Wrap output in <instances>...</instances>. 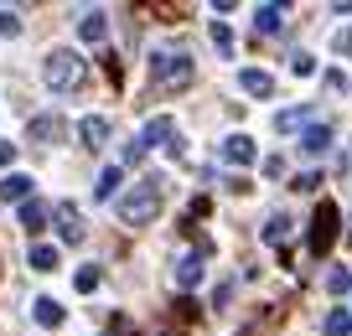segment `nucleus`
I'll return each instance as SVG.
<instances>
[{"label":"nucleus","instance_id":"obj_26","mask_svg":"<svg viewBox=\"0 0 352 336\" xmlns=\"http://www.w3.org/2000/svg\"><path fill=\"white\" fill-rule=\"evenodd\" d=\"M290 67H296L300 78H311V73H316V57H311V52H296V57H290Z\"/></svg>","mask_w":352,"mask_h":336},{"label":"nucleus","instance_id":"obj_13","mask_svg":"<svg viewBox=\"0 0 352 336\" xmlns=\"http://www.w3.org/2000/svg\"><path fill=\"white\" fill-rule=\"evenodd\" d=\"M311 120H316V104H300V109H285V114H280L275 130L290 135V130H300V124H311Z\"/></svg>","mask_w":352,"mask_h":336},{"label":"nucleus","instance_id":"obj_17","mask_svg":"<svg viewBox=\"0 0 352 336\" xmlns=\"http://www.w3.org/2000/svg\"><path fill=\"white\" fill-rule=\"evenodd\" d=\"M254 26H259L264 36L280 32V26H285V5H259V11H254Z\"/></svg>","mask_w":352,"mask_h":336},{"label":"nucleus","instance_id":"obj_4","mask_svg":"<svg viewBox=\"0 0 352 336\" xmlns=\"http://www.w3.org/2000/svg\"><path fill=\"white\" fill-rule=\"evenodd\" d=\"M331 243H337V202H321L316 212H311V254H327Z\"/></svg>","mask_w":352,"mask_h":336},{"label":"nucleus","instance_id":"obj_31","mask_svg":"<svg viewBox=\"0 0 352 336\" xmlns=\"http://www.w3.org/2000/svg\"><path fill=\"white\" fill-rule=\"evenodd\" d=\"M11 161H16V145H11V140H0V166H11Z\"/></svg>","mask_w":352,"mask_h":336},{"label":"nucleus","instance_id":"obj_8","mask_svg":"<svg viewBox=\"0 0 352 336\" xmlns=\"http://www.w3.org/2000/svg\"><path fill=\"white\" fill-rule=\"evenodd\" d=\"M239 88H243V93H254V98H270V93H275V78L259 73V67H243V73H239Z\"/></svg>","mask_w":352,"mask_h":336},{"label":"nucleus","instance_id":"obj_24","mask_svg":"<svg viewBox=\"0 0 352 336\" xmlns=\"http://www.w3.org/2000/svg\"><path fill=\"white\" fill-rule=\"evenodd\" d=\"M327 290H331V295H347V290H352V269H331V274H327Z\"/></svg>","mask_w":352,"mask_h":336},{"label":"nucleus","instance_id":"obj_2","mask_svg":"<svg viewBox=\"0 0 352 336\" xmlns=\"http://www.w3.org/2000/svg\"><path fill=\"white\" fill-rule=\"evenodd\" d=\"M192 78H197V67H192V57L187 52H151V83L155 88H187Z\"/></svg>","mask_w":352,"mask_h":336},{"label":"nucleus","instance_id":"obj_15","mask_svg":"<svg viewBox=\"0 0 352 336\" xmlns=\"http://www.w3.org/2000/svg\"><path fill=\"white\" fill-rule=\"evenodd\" d=\"M78 36H83V42H104V36H109V21H104V11H88L83 21H78Z\"/></svg>","mask_w":352,"mask_h":336},{"label":"nucleus","instance_id":"obj_30","mask_svg":"<svg viewBox=\"0 0 352 336\" xmlns=\"http://www.w3.org/2000/svg\"><path fill=\"white\" fill-rule=\"evenodd\" d=\"M296 186H300V192H316V186H321V176H316V171H306V176H296Z\"/></svg>","mask_w":352,"mask_h":336},{"label":"nucleus","instance_id":"obj_12","mask_svg":"<svg viewBox=\"0 0 352 336\" xmlns=\"http://www.w3.org/2000/svg\"><path fill=\"white\" fill-rule=\"evenodd\" d=\"M197 280H202V254H182V259H176V284L192 290Z\"/></svg>","mask_w":352,"mask_h":336},{"label":"nucleus","instance_id":"obj_19","mask_svg":"<svg viewBox=\"0 0 352 336\" xmlns=\"http://www.w3.org/2000/svg\"><path fill=\"white\" fill-rule=\"evenodd\" d=\"M120 181H124V176H120V166H109V171L99 176V186H94V197H99V202H109V197L120 192Z\"/></svg>","mask_w":352,"mask_h":336},{"label":"nucleus","instance_id":"obj_21","mask_svg":"<svg viewBox=\"0 0 352 336\" xmlns=\"http://www.w3.org/2000/svg\"><path fill=\"white\" fill-rule=\"evenodd\" d=\"M32 269H36V274H52V269H57V249L36 243V249H32Z\"/></svg>","mask_w":352,"mask_h":336},{"label":"nucleus","instance_id":"obj_14","mask_svg":"<svg viewBox=\"0 0 352 336\" xmlns=\"http://www.w3.org/2000/svg\"><path fill=\"white\" fill-rule=\"evenodd\" d=\"M290 233H296V223H290L285 212H275L270 223H264V243H275V249H280V243H290Z\"/></svg>","mask_w":352,"mask_h":336},{"label":"nucleus","instance_id":"obj_7","mask_svg":"<svg viewBox=\"0 0 352 336\" xmlns=\"http://www.w3.org/2000/svg\"><path fill=\"white\" fill-rule=\"evenodd\" d=\"M171 135H176V120H166V114H155L151 124L140 130V145L151 150V145H171Z\"/></svg>","mask_w":352,"mask_h":336},{"label":"nucleus","instance_id":"obj_18","mask_svg":"<svg viewBox=\"0 0 352 336\" xmlns=\"http://www.w3.org/2000/svg\"><path fill=\"white\" fill-rule=\"evenodd\" d=\"M32 315H36V321H42V326H63V305H57L52 295H42V300H32Z\"/></svg>","mask_w":352,"mask_h":336},{"label":"nucleus","instance_id":"obj_10","mask_svg":"<svg viewBox=\"0 0 352 336\" xmlns=\"http://www.w3.org/2000/svg\"><path fill=\"white\" fill-rule=\"evenodd\" d=\"M0 197H6V202H32V176L11 171L6 181H0Z\"/></svg>","mask_w":352,"mask_h":336},{"label":"nucleus","instance_id":"obj_3","mask_svg":"<svg viewBox=\"0 0 352 336\" xmlns=\"http://www.w3.org/2000/svg\"><path fill=\"white\" fill-rule=\"evenodd\" d=\"M155 212H161V181H140L135 192L120 197V223H130V228L151 223Z\"/></svg>","mask_w":352,"mask_h":336},{"label":"nucleus","instance_id":"obj_23","mask_svg":"<svg viewBox=\"0 0 352 336\" xmlns=\"http://www.w3.org/2000/svg\"><path fill=\"white\" fill-rule=\"evenodd\" d=\"M99 280H104V274H99V264H83V269H78V280H73V284H78V290L88 295V290H99Z\"/></svg>","mask_w":352,"mask_h":336},{"label":"nucleus","instance_id":"obj_6","mask_svg":"<svg viewBox=\"0 0 352 336\" xmlns=\"http://www.w3.org/2000/svg\"><path fill=\"white\" fill-rule=\"evenodd\" d=\"M254 140L249 135H228V140H223V161H233V166H254Z\"/></svg>","mask_w":352,"mask_h":336},{"label":"nucleus","instance_id":"obj_5","mask_svg":"<svg viewBox=\"0 0 352 336\" xmlns=\"http://www.w3.org/2000/svg\"><path fill=\"white\" fill-rule=\"evenodd\" d=\"M57 233H63V243H83V212H78V207L73 202H63V207H57Z\"/></svg>","mask_w":352,"mask_h":336},{"label":"nucleus","instance_id":"obj_11","mask_svg":"<svg viewBox=\"0 0 352 336\" xmlns=\"http://www.w3.org/2000/svg\"><path fill=\"white\" fill-rule=\"evenodd\" d=\"M78 135H83V145H94V150H99V145L109 140V120H104V114H88V120L78 124Z\"/></svg>","mask_w":352,"mask_h":336},{"label":"nucleus","instance_id":"obj_22","mask_svg":"<svg viewBox=\"0 0 352 336\" xmlns=\"http://www.w3.org/2000/svg\"><path fill=\"white\" fill-rule=\"evenodd\" d=\"M321 331H327V336H347L352 331V311H331L327 321H321Z\"/></svg>","mask_w":352,"mask_h":336},{"label":"nucleus","instance_id":"obj_1","mask_svg":"<svg viewBox=\"0 0 352 336\" xmlns=\"http://www.w3.org/2000/svg\"><path fill=\"white\" fill-rule=\"evenodd\" d=\"M42 78H47V88H52V93H78V88L88 83V67H83V57H78V52L57 47V52H47Z\"/></svg>","mask_w":352,"mask_h":336},{"label":"nucleus","instance_id":"obj_20","mask_svg":"<svg viewBox=\"0 0 352 336\" xmlns=\"http://www.w3.org/2000/svg\"><path fill=\"white\" fill-rule=\"evenodd\" d=\"M300 145H306L311 155H321V150L331 145V130H327V124H311V130H306V140H300Z\"/></svg>","mask_w":352,"mask_h":336},{"label":"nucleus","instance_id":"obj_16","mask_svg":"<svg viewBox=\"0 0 352 336\" xmlns=\"http://www.w3.org/2000/svg\"><path fill=\"white\" fill-rule=\"evenodd\" d=\"M21 228L26 233H42L47 228V202H36V197H32V202H21Z\"/></svg>","mask_w":352,"mask_h":336},{"label":"nucleus","instance_id":"obj_25","mask_svg":"<svg viewBox=\"0 0 352 336\" xmlns=\"http://www.w3.org/2000/svg\"><path fill=\"white\" fill-rule=\"evenodd\" d=\"M212 47H218V52H233V32L223 21H212Z\"/></svg>","mask_w":352,"mask_h":336},{"label":"nucleus","instance_id":"obj_9","mask_svg":"<svg viewBox=\"0 0 352 336\" xmlns=\"http://www.w3.org/2000/svg\"><path fill=\"white\" fill-rule=\"evenodd\" d=\"M26 135H32L36 145H52L57 135H63V120H57V114H36V120L26 124Z\"/></svg>","mask_w":352,"mask_h":336},{"label":"nucleus","instance_id":"obj_27","mask_svg":"<svg viewBox=\"0 0 352 336\" xmlns=\"http://www.w3.org/2000/svg\"><path fill=\"white\" fill-rule=\"evenodd\" d=\"M0 32L16 36V32H21V16H16V11H0Z\"/></svg>","mask_w":352,"mask_h":336},{"label":"nucleus","instance_id":"obj_28","mask_svg":"<svg viewBox=\"0 0 352 336\" xmlns=\"http://www.w3.org/2000/svg\"><path fill=\"white\" fill-rule=\"evenodd\" d=\"M331 47H337V52L352 63V32H337V42H331Z\"/></svg>","mask_w":352,"mask_h":336},{"label":"nucleus","instance_id":"obj_29","mask_svg":"<svg viewBox=\"0 0 352 336\" xmlns=\"http://www.w3.org/2000/svg\"><path fill=\"white\" fill-rule=\"evenodd\" d=\"M321 83H327L331 93H347V78H342V73H327V78H321Z\"/></svg>","mask_w":352,"mask_h":336}]
</instances>
